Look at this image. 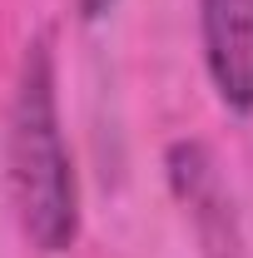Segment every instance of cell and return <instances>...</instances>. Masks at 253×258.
<instances>
[{"label": "cell", "instance_id": "6da1fadb", "mask_svg": "<svg viewBox=\"0 0 253 258\" xmlns=\"http://www.w3.org/2000/svg\"><path fill=\"white\" fill-rule=\"evenodd\" d=\"M10 194L20 228L40 253H70L80 238V184L75 159L65 149L60 129V95H55V50L50 35H35L20 85L10 104Z\"/></svg>", "mask_w": 253, "mask_h": 258}, {"label": "cell", "instance_id": "7a4b0ae2", "mask_svg": "<svg viewBox=\"0 0 253 258\" xmlns=\"http://www.w3.org/2000/svg\"><path fill=\"white\" fill-rule=\"evenodd\" d=\"M204 64L214 95L233 114H253V0H199Z\"/></svg>", "mask_w": 253, "mask_h": 258}]
</instances>
